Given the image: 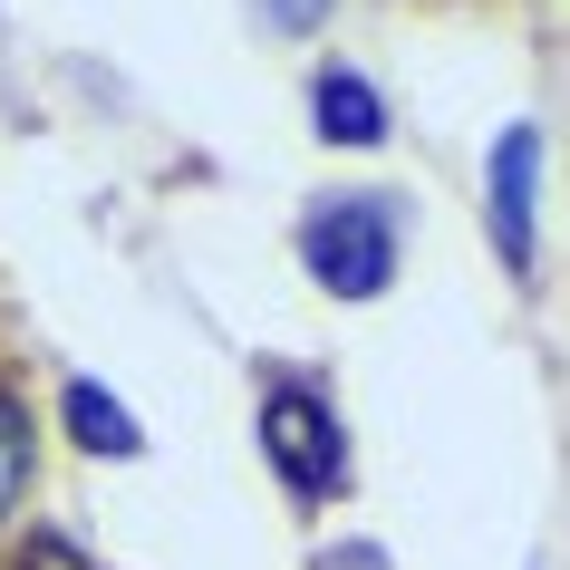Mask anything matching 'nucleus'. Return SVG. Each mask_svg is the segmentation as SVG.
Listing matches in <instances>:
<instances>
[{
  "instance_id": "obj_7",
  "label": "nucleus",
  "mask_w": 570,
  "mask_h": 570,
  "mask_svg": "<svg viewBox=\"0 0 570 570\" xmlns=\"http://www.w3.org/2000/svg\"><path fill=\"white\" fill-rule=\"evenodd\" d=\"M10 570H88V561H78V551H68L59 532H30V541H20V561H10Z\"/></svg>"
},
{
  "instance_id": "obj_6",
  "label": "nucleus",
  "mask_w": 570,
  "mask_h": 570,
  "mask_svg": "<svg viewBox=\"0 0 570 570\" xmlns=\"http://www.w3.org/2000/svg\"><path fill=\"white\" fill-rule=\"evenodd\" d=\"M20 483H30V406L0 387V512L20 503Z\"/></svg>"
},
{
  "instance_id": "obj_4",
  "label": "nucleus",
  "mask_w": 570,
  "mask_h": 570,
  "mask_svg": "<svg viewBox=\"0 0 570 570\" xmlns=\"http://www.w3.org/2000/svg\"><path fill=\"white\" fill-rule=\"evenodd\" d=\"M309 107H320V136H330V146H377V136H387V107H377V88H367V78H348V68H330Z\"/></svg>"
},
{
  "instance_id": "obj_3",
  "label": "nucleus",
  "mask_w": 570,
  "mask_h": 570,
  "mask_svg": "<svg viewBox=\"0 0 570 570\" xmlns=\"http://www.w3.org/2000/svg\"><path fill=\"white\" fill-rule=\"evenodd\" d=\"M532 126H503V146H493V242H503V262L522 271L532 262Z\"/></svg>"
},
{
  "instance_id": "obj_2",
  "label": "nucleus",
  "mask_w": 570,
  "mask_h": 570,
  "mask_svg": "<svg viewBox=\"0 0 570 570\" xmlns=\"http://www.w3.org/2000/svg\"><path fill=\"white\" fill-rule=\"evenodd\" d=\"M262 454L291 474L301 503H330L338 483H348V435H338V416H330L320 387H271L262 396Z\"/></svg>"
},
{
  "instance_id": "obj_1",
  "label": "nucleus",
  "mask_w": 570,
  "mask_h": 570,
  "mask_svg": "<svg viewBox=\"0 0 570 570\" xmlns=\"http://www.w3.org/2000/svg\"><path fill=\"white\" fill-rule=\"evenodd\" d=\"M301 262L320 271V291H338V301H377V291H387V271H396V204H377V194L309 204Z\"/></svg>"
},
{
  "instance_id": "obj_9",
  "label": "nucleus",
  "mask_w": 570,
  "mask_h": 570,
  "mask_svg": "<svg viewBox=\"0 0 570 570\" xmlns=\"http://www.w3.org/2000/svg\"><path fill=\"white\" fill-rule=\"evenodd\" d=\"M330 570H348V561H330ZM358 570H367V561H358Z\"/></svg>"
},
{
  "instance_id": "obj_5",
  "label": "nucleus",
  "mask_w": 570,
  "mask_h": 570,
  "mask_svg": "<svg viewBox=\"0 0 570 570\" xmlns=\"http://www.w3.org/2000/svg\"><path fill=\"white\" fill-rule=\"evenodd\" d=\"M59 416H68V435H78L88 454H136V416H126L107 387H88V377L59 396Z\"/></svg>"
},
{
  "instance_id": "obj_8",
  "label": "nucleus",
  "mask_w": 570,
  "mask_h": 570,
  "mask_svg": "<svg viewBox=\"0 0 570 570\" xmlns=\"http://www.w3.org/2000/svg\"><path fill=\"white\" fill-rule=\"evenodd\" d=\"M320 10H330V0H271V20H281V30H309Z\"/></svg>"
}]
</instances>
